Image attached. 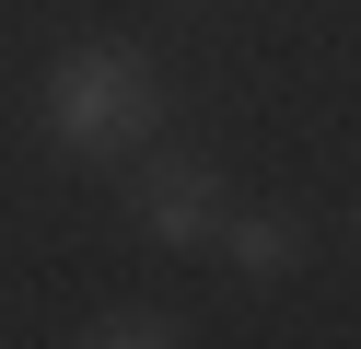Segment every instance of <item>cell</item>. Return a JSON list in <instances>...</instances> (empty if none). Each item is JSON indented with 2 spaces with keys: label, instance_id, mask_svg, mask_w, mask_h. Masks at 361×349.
<instances>
[{
  "label": "cell",
  "instance_id": "obj_1",
  "mask_svg": "<svg viewBox=\"0 0 361 349\" xmlns=\"http://www.w3.org/2000/svg\"><path fill=\"white\" fill-rule=\"evenodd\" d=\"M35 116H47V140L71 163H128L140 140H164V70H152L128 35H82V47L47 59Z\"/></svg>",
  "mask_w": 361,
  "mask_h": 349
},
{
  "label": "cell",
  "instance_id": "obj_2",
  "mask_svg": "<svg viewBox=\"0 0 361 349\" xmlns=\"http://www.w3.org/2000/svg\"><path fill=\"white\" fill-rule=\"evenodd\" d=\"M140 163V186H128V221L152 233L164 256H210V233H221V209H233V186H221V163L210 152H128Z\"/></svg>",
  "mask_w": 361,
  "mask_h": 349
},
{
  "label": "cell",
  "instance_id": "obj_3",
  "mask_svg": "<svg viewBox=\"0 0 361 349\" xmlns=\"http://www.w3.org/2000/svg\"><path fill=\"white\" fill-rule=\"evenodd\" d=\"M210 256H221L233 279H257V291H268V279H291V268H303V221H291V209H221Z\"/></svg>",
  "mask_w": 361,
  "mask_h": 349
},
{
  "label": "cell",
  "instance_id": "obj_4",
  "mask_svg": "<svg viewBox=\"0 0 361 349\" xmlns=\"http://www.w3.org/2000/svg\"><path fill=\"white\" fill-rule=\"evenodd\" d=\"M82 349H175L187 338V314H164V302H105L94 326H71Z\"/></svg>",
  "mask_w": 361,
  "mask_h": 349
}]
</instances>
